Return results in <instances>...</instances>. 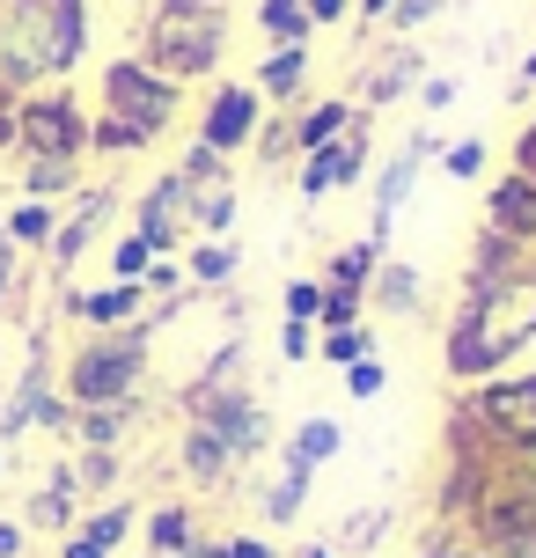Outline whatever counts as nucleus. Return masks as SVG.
Masks as SVG:
<instances>
[{
	"mask_svg": "<svg viewBox=\"0 0 536 558\" xmlns=\"http://www.w3.org/2000/svg\"><path fill=\"white\" fill-rule=\"evenodd\" d=\"M536 345V265L514 272L508 287H492L485 302H455L449 331H441V367H449L455 390L508 375L522 353Z\"/></svg>",
	"mask_w": 536,
	"mask_h": 558,
	"instance_id": "obj_1",
	"label": "nucleus"
},
{
	"mask_svg": "<svg viewBox=\"0 0 536 558\" xmlns=\"http://www.w3.org/2000/svg\"><path fill=\"white\" fill-rule=\"evenodd\" d=\"M88 59V0H0V88L66 82Z\"/></svg>",
	"mask_w": 536,
	"mask_h": 558,
	"instance_id": "obj_2",
	"label": "nucleus"
},
{
	"mask_svg": "<svg viewBox=\"0 0 536 558\" xmlns=\"http://www.w3.org/2000/svg\"><path fill=\"white\" fill-rule=\"evenodd\" d=\"M133 52L170 82H214L228 59V0H147Z\"/></svg>",
	"mask_w": 536,
	"mask_h": 558,
	"instance_id": "obj_3",
	"label": "nucleus"
},
{
	"mask_svg": "<svg viewBox=\"0 0 536 558\" xmlns=\"http://www.w3.org/2000/svg\"><path fill=\"white\" fill-rule=\"evenodd\" d=\"M147 361H155L147 324L82 331V345L59 367V390H66V404H125V397H147Z\"/></svg>",
	"mask_w": 536,
	"mask_h": 558,
	"instance_id": "obj_4",
	"label": "nucleus"
},
{
	"mask_svg": "<svg viewBox=\"0 0 536 558\" xmlns=\"http://www.w3.org/2000/svg\"><path fill=\"white\" fill-rule=\"evenodd\" d=\"M96 111L141 125L147 140H162L176 118H184V82L155 74L141 52H118V59H103V74H96Z\"/></svg>",
	"mask_w": 536,
	"mask_h": 558,
	"instance_id": "obj_5",
	"label": "nucleus"
},
{
	"mask_svg": "<svg viewBox=\"0 0 536 558\" xmlns=\"http://www.w3.org/2000/svg\"><path fill=\"white\" fill-rule=\"evenodd\" d=\"M88 104L74 82H45L23 96L15 111V155H59V162H88Z\"/></svg>",
	"mask_w": 536,
	"mask_h": 558,
	"instance_id": "obj_6",
	"label": "nucleus"
},
{
	"mask_svg": "<svg viewBox=\"0 0 536 558\" xmlns=\"http://www.w3.org/2000/svg\"><path fill=\"white\" fill-rule=\"evenodd\" d=\"M455 412L471 418L500 456H514L522 441H536V367H522V375L508 367L492 383H471V390L455 397Z\"/></svg>",
	"mask_w": 536,
	"mask_h": 558,
	"instance_id": "obj_7",
	"label": "nucleus"
},
{
	"mask_svg": "<svg viewBox=\"0 0 536 558\" xmlns=\"http://www.w3.org/2000/svg\"><path fill=\"white\" fill-rule=\"evenodd\" d=\"M441 147H449V140L434 133V125H419V133H404V140H397V155H390V162L375 169V198H367V243H375V251H390L397 214H404L412 184L426 177V162H441Z\"/></svg>",
	"mask_w": 536,
	"mask_h": 558,
	"instance_id": "obj_8",
	"label": "nucleus"
},
{
	"mask_svg": "<svg viewBox=\"0 0 536 558\" xmlns=\"http://www.w3.org/2000/svg\"><path fill=\"white\" fill-rule=\"evenodd\" d=\"M184 418L214 426V434L228 441V456H235V463H257V456L272 448V412H265V397H257L251 383H235V390H214V397H192V404H184Z\"/></svg>",
	"mask_w": 536,
	"mask_h": 558,
	"instance_id": "obj_9",
	"label": "nucleus"
},
{
	"mask_svg": "<svg viewBox=\"0 0 536 558\" xmlns=\"http://www.w3.org/2000/svg\"><path fill=\"white\" fill-rule=\"evenodd\" d=\"M118 206H125L118 184H82V192L66 198V214H59V235H52V251H45V272L74 279V265H82V257L103 243V228L118 221Z\"/></svg>",
	"mask_w": 536,
	"mask_h": 558,
	"instance_id": "obj_10",
	"label": "nucleus"
},
{
	"mask_svg": "<svg viewBox=\"0 0 536 558\" xmlns=\"http://www.w3.org/2000/svg\"><path fill=\"white\" fill-rule=\"evenodd\" d=\"M367 155H375V111H361L339 140H331V147H309V155L294 162V192L316 206V198L361 184V177H367Z\"/></svg>",
	"mask_w": 536,
	"mask_h": 558,
	"instance_id": "obj_11",
	"label": "nucleus"
},
{
	"mask_svg": "<svg viewBox=\"0 0 536 558\" xmlns=\"http://www.w3.org/2000/svg\"><path fill=\"white\" fill-rule=\"evenodd\" d=\"M257 125H265V96H257L251 82H214L206 88V104H198V133L192 140H206L214 155H243L257 140Z\"/></svg>",
	"mask_w": 536,
	"mask_h": 558,
	"instance_id": "obj_12",
	"label": "nucleus"
},
{
	"mask_svg": "<svg viewBox=\"0 0 536 558\" xmlns=\"http://www.w3.org/2000/svg\"><path fill=\"white\" fill-rule=\"evenodd\" d=\"M133 235H141L155 257H176L184 243H192V184H184L176 169H162V177L141 192V206H133Z\"/></svg>",
	"mask_w": 536,
	"mask_h": 558,
	"instance_id": "obj_13",
	"label": "nucleus"
},
{
	"mask_svg": "<svg viewBox=\"0 0 536 558\" xmlns=\"http://www.w3.org/2000/svg\"><path fill=\"white\" fill-rule=\"evenodd\" d=\"M59 316H74L82 331H125V324H147V287H141V279L59 287Z\"/></svg>",
	"mask_w": 536,
	"mask_h": 558,
	"instance_id": "obj_14",
	"label": "nucleus"
},
{
	"mask_svg": "<svg viewBox=\"0 0 536 558\" xmlns=\"http://www.w3.org/2000/svg\"><path fill=\"white\" fill-rule=\"evenodd\" d=\"M419 82H426V52L412 37H397V45H382V52L353 74V104H361V111H390V104H404Z\"/></svg>",
	"mask_w": 536,
	"mask_h": 558,
	"instance_id": "obj_15",
	"label": "nucleus"
},
{
	"mask_svg": "<svg viewBox=\"0 0 536 558\" xmlns=\"http://www.w3.org/2000/svg\"><path fill=\"white\" fill-rule=\"evenodd\" d=\"M536 251L529 243H514V235H500V228H478L471 235V257H463V287H455V302H485L492 287H508L514 272H529Z\"/></svg>",
	"mask_w": 536,
	"mask_h": 558,
	"instance_id": "obj_16",
	"label": "nucleus"
},
{
	"mask_svg": "<svg viewBox=\"0 0 536 558\" xmlns=\"http://www.w3.org/2000/svg\"><path fill=\"white\" fill-rule=\"evenodd\" d=\"M176 471L192 477L198 493H228L243 463L228 456V441L214 434V426H198V418H184V434H176Z\"/></svg>",
	"mask_w": 536,
	"mask_h": 558,
	"instance_id": "obj_17",
	"label": "nucleus"
},
{
	"mask_svg": "<svg viewBox=\"0 0 536 558\" xmlns=\"http://www.w3.org/2000/svg\"><path fill=\"white\" fill-rule=\"evenodd\" d=\"M309 74H316V52H309V45H272V52L257 59L251 88L265 96V111H272V104H280V111H294V104L309 96Z\"/></svg>",
	"mask_w": 536,
	"mask_h": 558,
	"instance_id": "obj_18",
	"label": "nucleus"
},
{
	"mask_svg": "<svg viewBox=\"0 0 536 558\" xmlns=\"http://www.w3.org/2000/svg\"><path fill=\"white\" fill-rule=\"evenodd\" d=\"M367 308L375 316H397V324H419L426 316V272L412 257H382L375 279H367Z\"/></svg>",
	"mask_w": 536,
	"mask_h": 558,
	"instance_id": "obj_19",
	"label": "nucleus"
},
{
	"mask_svg": "<svg viewBox=\"0 0 536 558\" xmlns=\"http://www.w3.org/2000/svg\"><path fill=\"white\" fill-rule=\"evenodd\" d=\"M74 522H82V485H74V463H52V471H45V485L23 500V530L29 536H37V530H45V536H66Z\"/></svg>",
	"mask_w": 536,
	"mask_h": 558,
	"instance_id": "obj_20",
	"label": "nucleus"
},
{
	"mask_svg": "<svg viewBox=\"0 0 536 558\" xmlns=\"http://www.w3.org/2000/svg\"><path fill=\"white\" fill-rule=\"evenodd\" d=\"M485 228H500V235H514V243H529V251H536V177L500 169L492 192H485Z\"/></svg>",
	"mask_w": 536,
	"mask_h": 558,
	"instance_id": "obj_21",
	"label": "nucleus"
},
{
	"mask_svg": "<svg viewBox=\"0 0 536 558\" xmlns=\"http://www.w3.org/2000/svg\"><path fill=\"white\" fill-rule=\"evenodd\" d=\"M235 272H243L235 235H192V243H184V279H192V294H228Z\"/></svg>",
	"mask_w": 536,
	"mask_h": 558,
	"instance_id": "obj_22",
	"label": "nucleus"
},
{
	"mask_svg": "<svg viewBox=\"0 0 536 558\" xmlns=\"http://www.w3.org/2000/svg\"><path fill=\"white\" fill-rule=\"evenodd\" d=\"M147 397H125V404H74V426H66V441L82 448H125V434L141 426Z\"/></svg>",
	"mask_w": 536,
	"mask_h": 558,
	"instance_id": "obj_23",
	"label": "nucleus"
},
{
	"mask_svg": "<svg viewBox=\"0 0 536 558\" xmlns=\"http://www.w3.org/2000/svg\"><path fill=\"white\" fill-rule=\"evenodd\" d=\"M141 536H147V551H155V558L192 551V544H198V507H192V500H162V507H147V514H141Z\"/></svg>",
	"mask_w": 536,
	"mask_h": 558,
	"instance_id": "obj_24",
	"label": "nucleus"
},
{
	"mask_svg": "<svg viewBox=\"0 0 536 558\" xmlns=\"http://www.w3.org/2000/svg\"><path fill=\"white\" fill-rule=\"evenodd\" d=\"M353 118H361V104H353V96H316V104H294V147H302V155H309V147H331Z\"/></svg>",
	"mask_w": 536,
	"mask_h": 558,
	"instance_id": "obj_25",
	"label": "nucleus"
},
{
	"mask_svg": "<svg viewBox=\"0 0 536 558\" xmlns=\"http://www.w3.org/2000/svg\"><path fill=\"white\" fill-rule=\"evenodd\" d=\"M345 448V426L331 412H309L294 434H287V448H280V463H302V471H324L331 456Z\"/></svg>",
	"mask_w": 536,
	"mask_h": 558,
	"instance_id": "obj_26",
	"label": "nucleus"
},
{
	"mask_svg": "<svg viewBox=\"0 0 536 558\" xmlns=\"http://www.w3.org/2000/svg\"><path fill=\"white\" fill-rule=\"evenodd\" d=\"M88 184V162H59V155H23V198H52V206H66V198Z\"/></svg>",
	"mask_w": 536,
	"mask_h": 558,
	"instance_id": "obj_27",
	"label": "nucleus"
},
{
	"mask_svg": "<svg viewBox=\"0 0 536 558\" xmlns=\"http://www.w3.org/2000/svg\"><path fill=\"white\" fill-rule=\"evenodd\" d=\"M309 485H316V471H302V463H280V477L257 493V514H265L272 530L302 522V507H309Z\"/></svg>",
	"mask_w": 536,
	"mask_h": 558,
	"instance_id": "obj_28",
	"label": "nucleus"
},
{
	"mask_svg": "<svg viewBox=\"0 0 536 558\" xmlns=\"http://www.w3.org/2000/svg\"><path fill=\"white\" fill-rule=\"evenodd\" d=\"M0 221H8V243H15V251L45 257V251H52V235H59V206H52V198H15Z\"/></svg>",
	"mask_w": 536,
	"mask_h": 558,
	"instance_id": "obj_29",
	"label": "nucleus"
},
{
	"mask_svg": "<svg viewBox=\"0 0 536 558\" xmlns=\"http://www.w3.org/2000/svg\"><path fill=\"white\" fill-rule=\"evenodd\" d=\"M74 530H82L88 544H103V551H118L125 536L141 530V507H133L125 493H118V500H96V507H82V522H74Z\"/></svg>",
	"mask_w": 536,
	"mask_h": 558,
	"instance_id": "obj_30",
	"label": "nucleus"
},
{
	"mask_svg": "<svg viewBox=\"0 0 536 558\" xmlns=\"http://www.w3.org/2000/svg\"><path fill=\"white\" fill-rule=\"evenodd\" d=\"M243 214V198H235V177L228 184H192V235H228Z\"/></svg>",
	"mask_w": 536,
	"mask_h": 558,
	"instance_id": "obj_31",
	"label": "nucleus"
},
{
	"mask_svg": "<svg viewBox=\"0 0 536 558\" xmlns=\"http://www.w3.org/2000/svg\"><path fill=\"white\" fill-rule=\"evenodd\" d=\"M257 29H265V45H309V0H257Z\"/></svg>",
	"mask_w": 536,
	"mask_h": 558,
	"instance_id": "obj_32",
	"label": "nucleus"
},
{
	"mask_svg": "<svg viewBox=\"0 0 536 558\" xmlns=\"http://www.w3.org/2000/svg\"><path fill=\"white\" fill-rule=\"evenodd\" d=\"M147 147H155V140L141 133V125H125V118H88V155H96V162H125V155H147Z\"/></svg>",
	"mask_w": 536,
	"mask_h": 558,
	"instance_id": "obj_33",
	"label": "nucleus"
},
{
	"mask_svg": "<svg viewBox=\"0 0 536 558\" xmlns=\"http://www.w3.org/2000/svg\"><path fill=\"white\" fill-rule=\"evenodd\" d=\"M382 257H390V251H375V243L361 235V243H345V251L324 257V272H316V279H324V287H361V294H367V279H375Z\"/></svg>",
	"mask_w": 536,
	"mask_h": 558,
	"instance_id": "obj_34",
	"label": "nucleus"
},
{
	"mask_svg": "<svg viewBox=\"0 0 536 558\" xmlns=\"http://www.w3.org/2000/svg\"><path fill=\"white\" fill-rule=\"evenodd\" d=\"M118 448H82L74 456V485H82V500H118Z\"/></svg>",
	"mask_w": 536,
	"mask_h": 558,
	"instance_id": "obj_35",
	"label": "nucleus"
},
{
	"mask_svg": "<svg viewBox=\"0 0 536 558\" xmlns=\"http://www.w3.org/2000/svg\"><path fill=\"white\" fill-rule=\"evenodd\" d=\"M375 353V324H345V331H316V361L324 367H353Z\"/></svg>",
	"mask_w": 536,
	"mask_h": 558,
	"instance_id": "obj_36",
	"label": "nucleus"
},
{
	"mask_svg": "<svg viewBox=\"0 0 536 558\" xmlns=\"http://www.w3.org/2000/svg\"><path fill=\"white\" fill-rule=\"evenodd\" d=\"M485 162H492V140H478V133H463V140L441 147V177H455V184H478Z\"/></svg>",
	"mask_w": 536,
	"mask_h": 558,
	"instance_id": "obj_37",
	"label": "nucleus"
},
{
	"mask_svg": "<svg viewBox=\"0 0 536 558\" xmlns=\"http://www.w3.org/2000/svg\"><path fill=\"white\" fill-rule=\"evenodd\" d=\"M251 147H257V162H265V169H287V162H302V147H294V111L265 118Z\"/></svg>",
	"mask_w": 536,
	"mask_h": 558,
	"instance_id": "obj_38",
	"label": "nucleus"
},
{
	"mask_svg": "<svg viewBox=\"0 0 536 558\" xmlns=\"http://www.w3.org/2000/svg\"><path fill=\"white\" fill-rule=\"evenodd\" d=\"M382 536H390V514H382V507H361V514H345L339 551H345V558H367L375 544H382Z\"/></svg>",
	"mask_w": 536,
	"mask_h": 558,
	"instance_id": "obj_39",
	"label": "nucleus"
},
{
	"mask_svg": "<svg viewBox=\"0 0 536 558\" xmlns=\"http://www.w3.org/2000/svg\"><path fill=\"white\" fill-rule=\"evenodd\" d=\"M345 324H367V294H361V287H324L316 331H345Z\"/></svg>",
	"mask_w": 536,
	"mask_h": 558,
	"instance_id": "obj_40",
	"label": "nucleus"
},
{
	"mask_svg": "<svg viewBox=\"0 0 536 558\" xmlns=\"http://www.w3.org/2000/svg\"><path fill=\"white\" fill-rule=\"evenodd\" d=\"M170 169L184 177V184H228V155H214L206 140H192V147H184V155H176Z\"/></svg>",
	"mask_w": 536,
	"mask_h": 558,
	"instance_id": "obj_41",
	"label": "nucleus"
},
{
	"mask_svg": "<svg viewBox=\"0 0 536 558\" xmlns=\"http://www.w3.org/2000/svg\"><path fill=\"white\" fill-rule=\"evenodd\" d=\"M339 375H345V397H353V404H375V397L390 390V367H382V353H367V361L339 367Z\"/></svg>",
	"mask_w": 536,
	"mask_h": 558,
	"instance_id": "obj_42",
	"label": "nucleus"
},
{
	"mask_svg": "<svg viewBox=\"0 0 536 558\" xmlns=\"http://www.w3.org/2000/svg\"><path fill=\"white\" fill-rule=\"evenodd\" d=\"M441 8H449V0H390L382 29H390V37H412V29H426L434 15H441Z\"/></svg>",
	"mask_w": 536,
	"mask_h": 558,
	"instance_id": "obj_43",
	"label": "nucleus"
},
{
	"mask_svg": "<svg viewBox=\"0 0 536 558\" xmlns=\"http://www.w3.org/2000/svg\"><path fill=\"white\" fill-rule=\"evenodd\" d=\"M147 265H155V251H147L141 235L125 228V235L111 243V279H147Z\"/></svg>",
	"mask_w": 536,
	"mask_h": 558,
	"instance_id": "obj_44",
	"label": "nucleus"
},
{
	"mask_svg": "<svg viewBox=\"0 0 536 558\" xmlns=\"http://www.w3.org/2000/svg\"><path fill=\"white\" fill-rule=\"evenodd\" d=\"M280 308L294 316V324H316V308H324V279H287Z\"/></svg>",
	"mask_w": 536,
	"mask_h": 558,
	"instance_id": "obj_45",
	"label": "nucleus"
},
{
	"mask_svg": "<svg viewBox=\"0 0 536 558\" xmlns=\"http://www.w3.org/2000/svg\"><path fill=\"white\" fill-rule=\"evenodd\" d=\"M280 361H287V367L316 361V324H294V316H280Z\"/></svg>",
	"mask_w": 536,
	"mask_h": 558,
	"instance_id": "obj_46",
	"label": "nucleus"
},
{
	"mask_svg": "<svg viewBox=\"0 0 536 558\" xmlns=\"http://www.w3.org/2000/svg\"><path fill=\"white\" fill-rule=\"evenodd\" d=\"M206 558H280L265 536H251V530H235V536H206Z\"/></svg>",
	"mask_w": 536,
	"mask_h": 558,
	"instance_id": "obj_47",
	"label": "nucleus"
},
{
	"mask_svg": "<svg viewBox=\"0 0 536 558\" xmlns=\"http://www.w3.org/2000/svg\"><path fill=\"white\" fill-rule=\"evenodd\" d=\"M412 96H419V111L434 118V111H449V104H455V82H449V74H426V82L412 88Z\"/></svg>",
	"mask_w": 536,
	"mask_h": 558,
	"instance_id": "obj_48",
	"label": "nucleus"
},
{
	"mask_svg": "<svg viewBox=\"0 0 536 558\" xmlns=\"http://www.w3.org/2000/svg\"><path fill=\"white\" fill-rule=\"evenodd\" d=\"M29 551V530H23V514H0V558H23Z\"/></svg>",
	"mask_w": 536,
	"mask_h": 558,
	"instance_id": "obj_49",
	"label": "nucleus"
},
{
	"mask_svg": "<svg viewBox=\"0 0 536 558\" xmlns=\"http://www.w3.org/2000/svg\"><path fill=\"white\" fill-rule=\"evenodd\" d=\"M508 169H522V177H536V111H529V125L514 133V162Z\"/></svg>",
	"mask_w": 536,
	"mask_h": 558,
	"instance_id": "obj_50",
	"label": "nucleus"
},
{
	"mask_svg": "<svg viewBox=\"0 0 536 558\" xmlns=\"http://www.w3.org/2000/svg\"><path fill=\"white\" fill-rule=\"evenodd\" d=\"M15 111H23V96L0 88V155H15Z\"/></svg>",
	"mask_w": 536,
	"mask_h": 558,
	"instance_id": "obj_51",
	"label": "nucleus"
},
{
	"mask_svg": "<svg viewBox=\"0 0 536 558\" xmlns=\"http://www.w3.org/2000/svg\"><path fill=\"white\" fill-rule=\"evenodd\" d=\"M59 558H111V551H103V544H88L82 530H66V536H59Z\"/></svg>",
	"mask_w": 536,
	"mask_h": 558,
	"instance_id": "obj_52",
	"label": "nucleus"
},
{
	"mask_svg": "<svg viewBox=\"0 0 536 558\" xmlns=\"http://www.w3.org/2000/svg\"><path fill=\"white\" fill-rule=\"evenodd\" d=\"M353 15V0H309V23L324 29V23H345Z\"/></svg>",
	"mask_w": 536,
	"mask_h": 558,
	"instance_id": "obj_53",
	"label": "nucleus"
},
{
	"mask_svg": "<svg viewBox=\"0 0 536 558\" xmlns=\"http://www.w3.org/2000/svg\"><path fill=\"white\" fill-rule=\"evenodd\" d=\"M353 15H361L367 29H382V15H390V0H353Z\"/></svg>",
	"mask_w": 536,
	"mask_h": 558,
	"instance_id": "obj_54",
	"label": "nucleus"
},
{
	"mask_svg": "<svg viewBox=\"0 0 536 558\" xmlns=\"http://www.w3.org/2000/svg\"><path fill=\"white\" fill-rule=\"evenodd\" d=\"M536 88V52H522V66H514V96H529Z\"/></svg>",
	"mask_w": 536,
	"mask_h": 558,
	"instance_id": "obj_55",
	"label": "nucleus"
},
{
	"mask_svg": "<svg viewBox=\"0 0 536 558\" xmlns=\"http://www.w3.org/2000/svg\"><path fill=\"white\" fill-rule=\"evenodd\" d=\"M15 265H23V251L8 243V221H0V272H15Z\"/></svg>",
	"mask_w": 536,
	"mask_h": 558,
	"instance_id": "obj_56",
	"label": "nucleus"
},
{
	"mask_svg": "<svg viewBox=\"0 0 536 558\" xmlns=\"http://www.w3.org/2000/svg\"><path fill=\"white\" fill-rule=\"evenodd\" d=\"M294 558H339V544H324V536H316V544H302Z\"/></svg>",
	"mask_w": 536,
	"mask_h": 558,
	"instance_id": "obj_57",
	"label": "nucleus"
},
{
	"mask_svg": "<svg viewBox=\"0 0 536 558\" xmlns=\"http://www.w3.org/2000/svg\"><path fill=\"white\" fill-rule=\"evenodd\" d=\"M176 558H206V536H198V544H192V551H176Z\"/></svg>",
	"mask_w": 536,
	"mask_h": 558,
	"instance_id": "obj_58",
	"label": "nucleus"
},
{
	"mask_svg": "<svg viewBox=\"0 0 536 558\" xmlns=\"http://www.w3.org/2000/svg\"><path fill=\"white\" fill-rule=\"evenodd\" d=\"M0 477H8V441H0Z\"/></svg>",
	"mask_w": 536,
	"mask_h": 558,
	"instance_id": "obj_59",
	"label": "nucleus"
},
{
	"mask_svg": "<svg viewBox=\"0 0 536 558\" xmlns=\"http://www.w3.org/2000/svg\"><path fill=\"white\" fill-rule=\"evenodd\" d=\"M522 558H536V544H529V551H522Z\"/></svg>",
	"mask_w": 536,
	"mask_h": 558,
	"instance_id": "obj_60",
	"label": "nucleus"
}]
</instances>
